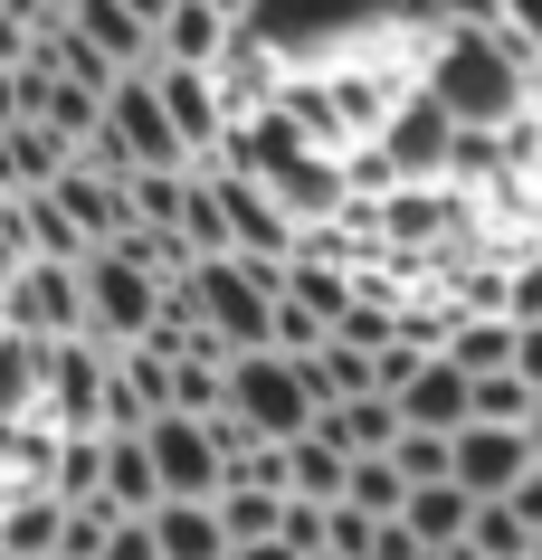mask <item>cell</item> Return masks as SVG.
<instances>
[{
    "mask_svg": "<svg viewBox=\"0 0 542 560\" xmlns=\"http://www.w3.org/2000/svg\"><path fill=\"white\" fill-rule=\"evenodd\" d=\"M523 86H533V67L495 38V10H457V20L428 30L419 95L457 124V133H514V124H523Z\"/></svg>",
    "mask_w": 542,
    "mask_h": 560,
    "instance_id": "6da1fadb",
    "label": "cell"
},
{
    "mask_svg": "<svg viewBox=\"0 0 542 560\" xmlns=\"http://www.w3.org/2000/svg\"><path fill=\"white\" fill-rule=\"evenodd\" d=\"M219 418H229L247 446H296V438H314L304 361H286V352H239V361H229V389H219Z\"/></svg>",
    "mask_w": 542,
    "mask_h": 560,
    "instance_id": "7a4b0ae2",
    "label": "cell"
},
{
    "mask_svg": "<svg viewBox=\"0 0 542 560\" xmlns=\"http://www.w3.org/2000/svg\"><path fill=\"white\" fill-rule=\"evenodd\" d=\"M162 295H172V285H152L124 247H95V257L77 266V304H87V342L95 352H143L152 332H162Z\"/></svg>",
    "mask_w": 542,
    "mask_h": 560,
    "instance_id": "3957f363",
    "label": "cell"
},
{
    "mask_svg": "<svg viewBox=\"0 0 542 560\" xmlns=\"http://www.w3.org/2000/svg\"><path fill=\"white\" fill-rule=\"evenodd\" d=\"M105 389H115V352H95V342L38 352V428H58V438H105Z\"/></svg>",
    "mask_w": 542,
    "mask_h": 560,
    "instance_id": "277c9868",
    "label": "cell"
},
{
    "mask_svg": "<svg viewBox=\"0 0 542 560\" xmlns=\"http://www.w3.org/2000/svg\"><path fill=\"white\" fill-rule=\"evenodd\" d=\"M0 332H20L38 352H58V342H87V304H77V266H48L30 257L10 285H0Z\"/></svg>",
    "mask_w": 542,
    "mask_h": 560,
    "instance_id": "5b68a950",
    "label": "cell"
},
{
    "mask_svg": "<svg viewBox=\"0 0 542 560\" xmlns=\"http://www.w3.org/2000/svg\"><path fill=\"white\" fill-rule=\"evenodd\" d=\"M143 456H152L162 503H219V485H229L219 428H200V418H152V428H143Z\"/></svg>",
    "mask_w": 542,
    "mask_h": 560,
    "instance_id": "8992f818",
    "label": "cell"
},
{
    "mask_svg": "<svg viewBox=\"0 0 542 560\" xmlns=\"http://www.w3.org/2000/svg\"><path fill=\"white\" fill-rule=\"evenodd\" d=\"M105 143L124 152V172H191V152H181L152 77H115V95H105Z\"/></svg>",
    "mask_w": 542,
    "mask_h": 560,
    "instance_id": "52a82bcc",
    "label": "cell"
},
{
    "mask_svg": "<svg viewBox=\"0 0 542 560\" xmlns=\"http://www.w3.org/2000/svg\"><path fill=\"white\" fill-rule=\"evenodd\" d=\"M523 475H533L523 428H457V438H448V485H457L466 503H505Z\"/></svg>",
    "mask_w": 542,
    "mask_h": 560,
    "instance_id": "ba28073f",
    "label": "cell"
},
{
    "mask_svg": "<svg viewBox=\"0 0 542 560\" xmlns=\"http://www.w3.org/2000/svg\"><path fill=\"white\" fill-rule=\"evenodd\" d=\"M391 409H400V428H410V438H457V428L476 418V389H466V371H457L448 352H428L419 371L391 389Z\"/></svg>",
    "mask_w": 542,
    "mask_h": 560,
    "instance_id": "9c48e42d",
    "label": "cell"
},
{
    "mask_svg": "<svg viewBox=\"0 0 542 560\" xmlns=\"http://www.w3.org/2000/svg\"><path fill=\"white\" fill-rule=\"evenodd\" d=\"M152 20L162 10H134V0H67V30L87 38L115 77H152Z\"/></svg>",
    "mask_w": 542,
    "mask_h": 560,
    "instance_id": "30bf717a",
    "label": "cell"
},
{
    "mask_svg": "<svg viewBox=\"0 0 542 560\" xmlns=\"http://www.w3.org/2000/svg\"><path fill=\"white\" fill-rule=\"evenodd\" d=\"M229 10H210V0H172L162 20H152V67H191V77H210L219 58H229Z\"/></svg>",
    "mask_w": 542,
    "mask_h": 560,
    "instance_id": "8fae6325",
    "label": "cell"
},
{
    "mask_svg": "<svg viewBox=\"0 0 542 560\" xmlns=\"http://www.w3.org/2000/svg\"><path fill=\"white\" fill-rule=\"evenodd\" d=\"M152 95H162V115H172L181 152H191V172L229 143V115H219V86L210 77H191V67H152Z\"/></svg>",
    "mask_w": 542,
    "mask_h": 560,
    "instance_id": "7c38bea8",
    "label": "cell"
},
{
    "mask_svg": "<svg viewBox=\"0 0 542 560\" xmlns=\"http://www.w3.org/2000/svg\"><path fill=\"white\" fill-rule=\"evenodd\" d=\"M58 532H67L58 494H38V485H10L0 494V560H58Z\"/></svg>",
    "mask_w": 542,
    "mask_h": 560,
    "instance_id": "4fadbf2b",
    "label": "cell"
},
{
    "mask_svg": "<svg viewBox=\"0 0 542 560\" xmlns=\"http://www.w3.org/2000/svg\"><path fill=\"white\" fill-rule=\"evenodd\" d=\"M343 475H353V456H343L324 428L286 446V503H314V513H333V503H343Z\"/></svg>",
    "mask_w": 542,
    "mask_h": 560,
    "instance_id": "5bb4252c",
    "label": "cell"
},
{
    "mask_svg": "<svg viewBox=\"0 0 542 560\" xmlns=\"http://www.w3.org/2000/svg\"><path fill=\"white\" fill-rule=\"evenodd\" d=\"M466 523H476V503L457 494V485H419V494L400 503V532L419 551H466Z\"/></svg>",
    "mask_w": 542,
    "mask_h": 560,
    "instance_id": "9a60e30c",
    "label": "cell"
},
{
    "mask_svg": "<svg viewBox=\"0 0 542 560\" xmlns=\"http://www.w3.org/2000/svg\"><path fill=\"white\" fill-rule=\"evenodd\" d=\"M143 532H152V560H229V541H219V513H210V503H162Z\"/></svg>",
    "mask_w": 542,
    "mask_h": 560,
    "instance_id": "2e32d148",
    "label": "cell"
},
{
    "mask_svg": "<svg viewBox=\"0 0 542 560\" xmlns=\"http://www.w3.org/2000/svg\"><path fill=\"white\" fill-rule=\"evenodd\" d=\"M314 428H324L343 456H391V446H400V409L381 399V389H371V399H353V409H324Z\"/></svg>",
    "mask_w": 542,
    "mask_h": 560,
    "instance_id": "e0dca14e",
    "label": "cell"
},
{
    "mask_svg": "<svg viewBox=\"0 0 542 560\" xmlns=\"http://www.w3.org/2000/svg\"><path fill=\"white\" fill-rule=\"evenodd\" d=\"M38 428V342L0 332V438Z\"/></svg>",
    "mask_w": 542,
    "mask_h": 560,
    "instance_id": "ac0fdd59",
    "label": "cell"
},
{
    "mask_svg": "<svg viewBox=\"0 0 542 560\" xmlns=\"http://www.w3.org/2000/svg\"><path fill=\"white\" fill-rule=\"evenodd\" d=\"M343 503H353V513H371V523H400L410 485H400L391 456H353V475H343Z\"/></svg>",
    "mask_w": 542,
    "mask_h": 560,
    "instance_id": "d6986e66",
    "label": "cell"
},
{
    "mask_svg": "<svg viewBox=\"0 0 542 560\" xmlns=\"http://www.w3.org/2000/svg\"><path fill=\"white\" fill-rule=\"evenodd\" d=\"M457 560H533V532L514 523L505 503H476V523H466V551Z\"/></svg>",
    "mask_w": 542,
    "mask_h": 560,
    "instance_id": "ffe728a7",
    "label": "cell"
},
{
    "mask_svg": "<svg viewBox=\"0 0 542 560\" xmlns=\"http://www.w3.org/2000/svg\"><path fill=\"white\" fill-rule=\"evenodd\" d=\"M476 389V418H466V428H523V418H533V389L514 381V371H495V381H466Z\"/></svg>",
    "mask_w": 542,
    "mask_h": 560,
    "instance_id": "44dd1931",
    "label": "cell"
},
{
    "mask_svg": "<svg viewBox=\"0 0 542 560\" xmlns=\"http://www.w3.org/2000/svg\"><path fill=\"white\" fill-rule=\"evenodd\" d=\"M391 466H400V485H410V494H419V485H448V438H410V428H400Z\"/></svg>",
    "mask_w": 542,
    "mask_h": 560,
    "instance_id": "7402d4cb",
    "label": "cell"
},
{
    "mask_svg": "<svg viewBox=\"0 0 542 560\" xmlns=\"http://www.w3.org/2000/svg\"><path fill=\"white\" fill-rule=\"evenodd\" d=\"M505 324H514V332L542 324V257H523V266L505 276Z\"/></svg>",
    "mask_w": 542,
    "mask_h": 560,
    "instance_id": "603a6c76",
    "label": "cell"
},
{
    "mask_svg": "<svg viewBox=\"0 0 542 560\" xmlns=\"http://www.w3.org/2000/svg\"><path fill=\"white\" fill-rule=\"evenodd\" d=\"M514 381H523V389L542 399V324H523V332H514Z\"/></svg>",
    "mask_w": 542,
    "mask_h": 560,
    "instance_id": "cb8c5ba5",
    "label": "cell"
},
{
    "mask_svg": "<svg viewBox=\"0 0 542 560\" xmlns=\"http://www.w3.org/2000/svg\"><path fill=\"white\" fill-rule=\"evenodd\" d=\"M0 67H30V20H20V0H0Z\"/></svg>",
    "mask_w": 542,
    "mask_h": 560,
    "instance_id": "d4e9b609",
    "label": "cell"
},
{
    "mask_svg": "<svg viewBox=\"0 0 542 560\" xmlns=\"http://www.w3.org/2000/svg\"><path fill=\"white\" fill-rule=\"evenodd\" d=\"M505 513H514V523H523V532L542 541V466H533V475H523V485L505 494Z\"/></svg>",
    "mask_w": 542,
    "mask_h": 560,
    "instance_id": "484cf974",
    "label": "cell"
},
{
    "mask_svg": "<svg viewBox=\"0 0 542 560\" xmlns=\"http://www.w3.org/2000/svg\"><path fill=\"white\" fill-rule=\"evenodd\" d=\"M95 560H152V532H143V523H115V532H105V551H95Z\"/></svg>",
    "mask_w": 542,
    "mask_h": 560,
    "instance_id": "4316f807",
    "label": "cell"
},
{
    "mask_svg": "<svg viewBox=\"0 0 542 560\" xmlns=\"http://www.w3.org/2000/svg\"><path fill=\"white\" fill-rule=\"evenodd\" d=\"M523 446H533V466H542V399H533V418H523Z\"/></svg>",
    "mask_w": 542,
    "mask_h": 560,
    "instance_id": "83f0119b",
    "label": "cell"
},
{
    "mask_svg": "<svg viewBox=\"0 0 542 560\" xmlns=\"http://www.w3.org/2000/svg\"><path fill=\"white\" fill-rule=\"evenodd\" d=\"M239 560H296V551H286V541H257V551H239Z\"/></svg>",
    "mask_w": 542,
    "mask_h": 560,
    "instance_id": "f1b7e54d",
    "label": "cell"
},
{
    "mask_svg": "<svg viewBox=\"0 0 542 560\" xmlns=\"http://www.w3.org/2000/svg\"><path fill=\"white\" fill-rule=\"evenodd\" d=\"M428 560H457V551H428Z\"/></svg>",
    "mask_w": 542,
    "mask_h": 560,
    "instance_id": "f546056e",
    "label": "cell"
},
{
    "mask_svg": "<svg viewBox=\"0 0 542 560\" xmlns=\"http://www.w3.org/2000/svg\"><path fill=\"white\" fill-rule=\"evenodd\" d=\"M533 560H542V541H533Z\"/></svg>",
    "mask_w": 542,
    "mask_h": 560,
    "instance_id": "4dcf8cb0",
    "label": "cell"
}]
</instances>
